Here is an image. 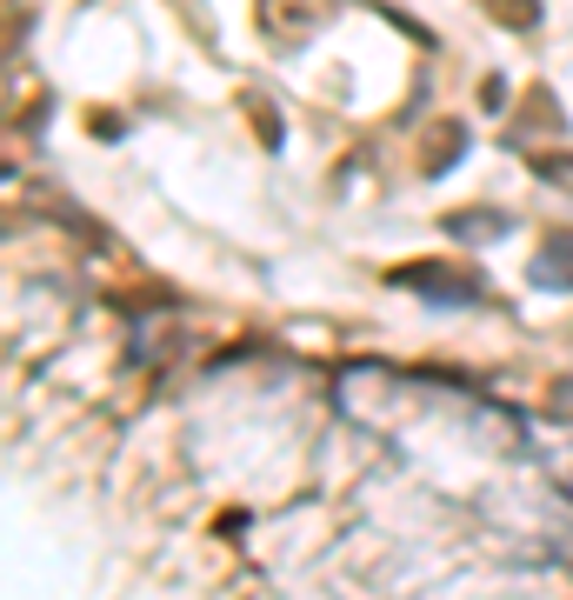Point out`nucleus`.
Wrapping results in <instances>:
<instances>
[{
    "instance_id": "f03ea898",
    "label": "nucleus",
    "mask_w": 573,
    "mask_h": 600,
    "mask_svg": "<svg viewBox=\"0 0 573 600\" xmlns=\"http://www.w3.org/2000/svg\"><path fill=\"white\" fill-rule=\"evenodd\" d=\"M534 287H561V294H573V234H554V240L534 254Z\"/></svg>"
},
{
    "instance_id": "f257e3e1",
    "label": "nucleus",
    "mask_w": 573,
    "mask_h": 600,
    "mask_svg": "<svg viewBox=\"0 0 573 600\" xmlns=\"http://www.w3.org/2000/svg\"><path fill=\"white\" fill-rule=\"evenodd\" d=\"M394 287H421V294H434V307H467L481 294L474 281H447L441 267H394Z\"/></svg>"
},
{
    "instance_id": "7ed1b4c3",
    "label": "nucleus",
    "mask_w": 573,
    "mask_h": 600,
    "mask_svg": "<svg viewBox=\"0 0 573 600\" xmlns=\"http://www.w3.org/2000/svg\"><path fill=\"white\" fill-rule=\"evenodd\" d=\"M514 220L507 214H447V234L454 240H474V234H507Z\"/></svg>"
}]
</instances>
